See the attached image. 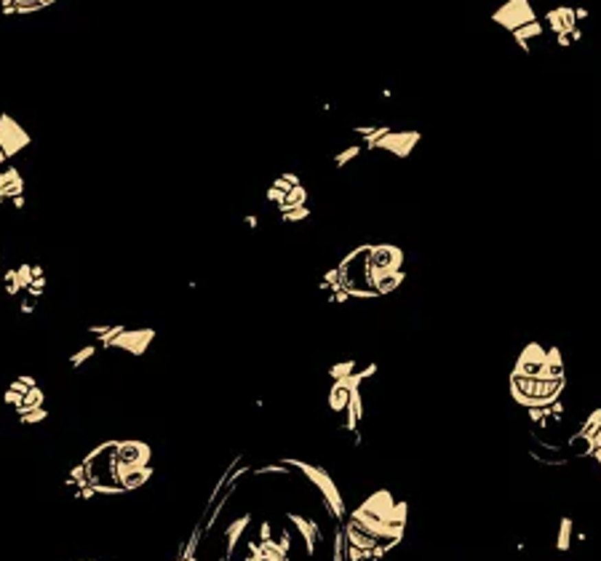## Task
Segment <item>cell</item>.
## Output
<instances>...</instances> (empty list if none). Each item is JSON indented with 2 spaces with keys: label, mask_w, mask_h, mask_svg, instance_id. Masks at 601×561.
Here are the masks:
<instances>
[{
  "label": "cell",
  "mask_w": 601,
  "mask_h": 561,
  "mask_svg": "<svg viewBox=\"0 0 601 561\" xmlns=\"http://www.w3.org/2000/svg\"><path fill=\"white\" fill-rule=\"evenodd\" d=\"M545 353H548V347H543L540 342H529L527 347L519 353L516 364H513V374L543 377L545 374Z\"/></svg>",
  "instance_id": "5"
},
{
  "label": "cell",
  "mask_w": 601,
  "mask_h": 561,
  "mask_svg": "<svg viewBox=\"0 0 601 561\" xmlns=\"http://www.w3.org/2000/svg\"><path fill=\"white\" fill-rule=\"evenodd\" d=\"M599 425H601V407L596 409V412H591V417H588V420L582 422V428H580V431H582L585 436H593Z\"/></svg>",
  "instance_id": "16"
},
{
  "label": "cell",
  "mask_w": 601,
  "mask_h": 561,
  "mask_svg": "<svg viewBox=\"0 0 601 561\" xmlns=\"http://www.w3.org/2000/svg\"><path fill=\"white\" fill-rule=\"evenodd\" d=\"M572 518H561V524H558V535H556V548L561 551V553H567L569 551V540H572Z\"/></svg>",
  "instance_id": "14"
},
{
  "label": "cell",
  "mask_w": 601,
  "mask_h": 561,
  "mask_svg": "<svg viewBox=\"0 0 601 561\" xmlns=\"http://www.w3.org/2000/svg\"><path fill=\"white\" fill-rule=\"evenodd\" d=\"M5 401H8L14 409H19L22 422H38V420L46 417V412H43V391L35 385L32 377L16 380V382L8 388V393H5Z\"/></svg>",
  "instance_id": "2"
},
{
  "label": "cell",
  "mask_w": 601,
  "mask_h": 561,
  "mask_svg": "<svg viewBox=\"0 0 601 561\" xmlns=\"http://www.w3.org/2000/svg\"><path fill=\"white\" fill-rule=\"evenodd\" d=\"M86 561H96V559H86Z\"/></svg>",
  "instance_id": "20"
},
{
  "label": "cell",
  "mask_w": 601,
  "mask_h": 561,
  "mask_svg": "<svg viewBox=\"0 0 601 561\" xmlns=\"http://www.w3.org/2000/svg\"><path fill=\"white\" fill-rule=\"evenodd\" d=\"M30 142V137L11 118H0V163L5 158H11L14 152H19L24 145Z\"/></svg>",
  "instance_id": "7"
},
{
  "label": "cell",
  "mask_w": 601,
  "mask_h": 561,
  "mask_svg": "<svg viewBox=\"0 0 601 561\" xmlns=\"http://www.w3.org/2000/svg\"><path fill=\"white\" fill-rule=\"evenodd\" d=\"M596 449H601V444H599V446H596Z\"/></svg>",
  "instance_id": "21"
},
{
  "label": "cell",
  "mask_w": 601,
  "mask_h": 561,
  "mask_svg": "<svg viewBox=\"0 0 601 561\" xmlns=\"http://www.w3.org/2000/svg\"><path fill=\"white\" fill-rule=\"evenodd\" d=\"M543 377H564V358L558 347H548L545 353V374Z\"/></svg>",
  "instance_id": "13"
},
{
  "label": "cell",
  "mask_w": 601,
  "mask_h": 561,
  "mask_svg": "<svg viewBox=\"0 0 601 561\" xmlns=\"http://www.w3.org/2000/svg\"><path fill=\"white\" fill-rule=\"evenodd\" d=\"M281 463H286V468H297V470H302L313 484H315V489L324 494V500H326V505H329L332 516H334V518H345V500H342V492L337 489V484L332 481V476H329L324 468L305 463V460H294V457H286V460H281Z\"/></svg>",
  "instance_id": "3"
},
{
  "label": "cell",
  "mask_w": 601,
  "mask_h": 561,
  "mask_svg": "<svg viewBox=\"0 0 601 561\" xmlns=\"http://www.w3.org/2000/svg\"><path fill=\"white\" fill-rule=\"evenodd\" d=\"M350 518H356L363 529H369L372 535H377L380 540H404V527H401V524H387V521L372 516V513L361 511V508H356V511L350 513Z\"/></svg>",
  "instance_id": "6"
},
{
  "label": "cell",
  "mask_w": 601,
  "mask_h": 561,
  "mask_svg": "<svg viewBox=\"0 0 601 561\" xmlns=\"http://www.w3.org/2000/svg\"><path fill=\"white\" fill-rule=\"evenodd\" d=\"M359 369L356 361H342V364H337L329 369V374H332V380H339V377H348V374H353Z\"/></svg>",
  "instance_id": "15"
},
{
  "label": "cell",
  "mask_w": 601,
  "mask_h": 561,
  "mask_svg": "<svg viewBox=\"0 0 601 561\" xmlns=\"http://www.w3.org/2000/svg\"><path fill=\"white\" fill-rule=\"evenodd\" d=\"M593 457H596V460H599V465H601V449H596V452H593Z\"/></svg>",
  "instance_id": "19"
},
{
  "label": "cell",
  "mask_w": 601,
  "mask_h": 561,
  "mask_svg": "<svg viewBox=\"0 0 601 561\" xmlns=\"http://www.w3.org/2000/svg\"><path fill=\"white\" fill-rule=\"evenodd\" d=\"M99 342L104 347H115V350H126L131 356H142L150 347V342L155 337L152 329H128V326H94L91 329Z\"/></svg>",
  "instance_id": "1"
},
{
  "label": "cell",
  "mask_w": 601,
  "mask_h": 561,
  "mask_svg": "<svg viewBox=\"0 0 601 561\" xmlns=\"http://www.w3.org/2000/svg\"><path fill=\"white\" fill-rule=\"evenodd\" d=\"M345 535H348V545L359 548V551L369 553V556H372V551L380 545V537L372 535L369 529H363L356 518H350V521H348V529H345Z\"/></svg>",
  "instance_id": "8"
},
{
  "label": "cell",
  "mask_w": 601,
  "mask_h": 561,
  "mask_svg": "<svg viewBox=\"0 0 601 561\" xmlns=\"http://www.w3.org/2000/svg\"><path fill=\"white\" fill-rule=\"evenodd\" d=\"M359 508L372 513V516H377V518H383L387 524H401V527H407V516H409L407 503H393V497H390L387 489L374 492L369 500H363V505H359Z\"/></svg>",
  "instance_id": "4"
},
{
  "label": "cell",
  "mask_w": 601,
  "mask_h": 561,
  "mask_svg": "<svg viewBox=\"0 0 601 561\" xmlns=\"http://www.w3.org/2000/svg\"><path fill=\"white\" fill-rule=\"evenodd\" d=\"M345 417H348V422H345V431H356L359 428V422L363 420V401H361V388L356 385L353 393H350V404H348V409H345Z\"/></svg>",
  "instance_id": "11"
},
{
  "label": "cell",
  "mask_w": 601,
  "mask_h": 561,
  "mask_svg": "<svg viewBox=\"0 0 601 561\" xmlns=\"http://www.w3.org/2000/svg\"><path fill=\"white\" fill-rule=\"evenodd\" d=\"M334 561H342V535L337 537L334 542Z\"/></svg>",
  "instance_id": "17"
},
{
  "label": "cell",
  "mask_w": 601,
  "mask_h": 561,
  "mask_svg": "<svg viewBox=\"0 0 601 561\" xmlns=\"http://www.w3.org/2000/svg\"><path fill=\"white\" fill-rule=\"evenodd\" d=\"M251 524V516L249 513H243L238 521H233L227 529H225V561L233 559V553H236V545H238V540L243 537L246 532V527Z\"/></svg>",
  "instance_id": "9"
},
{
  "label": "cell",
  "mask_w": 601,
  "mask_h": 561,
  "mask_svg": "<svg viewBox=\"0 0 601 561\" xmlns=\"http://www.w3.org/2000/svg\"><path fill=\"white\" fill-rule=\"evenodd\" d=\"M288 521L297 527V532L305 540V548L308 553H315V542H318V524L305 518V516H297V513H288Z\"/></svg>",
  "instance_id": "10"
},
{
  "label": "cell",
  "mask_w": 601,
  "mask_h": 561,
  "mask_svg": "<svg viewBox=\"0 0 601 561\" xmlns=\"http://www.w3.org/2000/svg\"><path fill=\"white\" fill-rule=\"evenodd\" d=\"M179 561H195V556H192V553H188V556H182Z\"/></svg>",
  "instance_id": "18"
},
{
  "label": "cell",
  "mask_w": 601,
  "mask_h": 561,
  "mask_svg": "<svg viewBox=\"0 0 601 561\" xmlns=\"http://www.w3.org/2000/svg\"><path fill=\"white\" fill-rule=\"evenodd\" d=\"M569 449L575 452L577 457H593V452H596V446H593V439H591V436H585L582 431H577L575 436L569 439Z\"/></svg>",
  "instance_id": "12"
}]
</instances>
